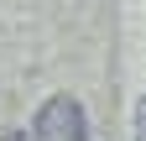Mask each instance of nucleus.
Here are the masks:
<instances>
[{
	"mask_svg": "<svg viewBox=\"0 0 146 141\" xmlns=\"http://www.w3.org/2000/svg\"><path fill=\"white\" fill-rule=\"evenodd\" d=\"M36 141H89V120L73 94H52L36 110Z\"/></svg>",
	"mask_w": 146,
	"mask_h": 141,
	"instance_id": "obj_1",
	"label": "nucleus"
},
{
	"mask_svg": "<svg viewBox=\"0 0 146 141\" xmlns=\"http://www.w3.org/2000/svg\"><path fill=\"white\" fill-rule=\"evenodd\" d=\"M136 141H146V99H141V110H136Z\"/></svg>",
	"mask_w": 146,
	"mask_h": 141,
	"instance_id": "obj_2",
	"label": "nucleus"
}]
</instances>
